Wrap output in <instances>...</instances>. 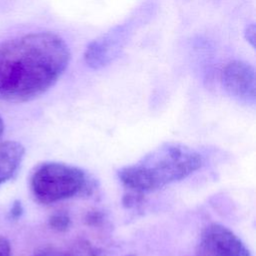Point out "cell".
<instances>
[{
	"label": "cell",
	"mask_w": 256,
	"mask_h": 256,
	"mask_svg": "<svg viewBox=\"0 0 256 256\" xmlns=\"http://www.w3.org/2000/svg\"><path fill=\"white\" fill-rule=\"evenodd\" d=\"M70 61L66 42L47 31L31 32L0 43V100L26 102L48 91Z\"/></svg>",
	"instance_id": "cell-1"
},
{
	"label": "cell",
	"mask_w": 256,
	"mask_h": 256,
	"mask_svg": "<svg viewBox=\"0 0 256 256\" xmlns=\"http://www.w3.org/2000/svg\"><path fill=\"white\" fill-rule=\"evenodd\" d=\"M202 164L203 158L199 152L187 145L169 142L121 168L118 178L132 193L143 194L187 178Z\"/></svg>",
	"instance_id": "cell-2"
},
{
	"label": "cell",
	"mask_w": 256,
	"mask_h": 256,
	"mask_svg": "<svg viewBox=\"0 0 256 256\" xmlns=\"http://www.w3.org/2000/svg\"><path fill=\"white\" fill-rule=\"evenodd\" d=\"M30 189L39 203L52 204L87 193L90 182L86 172L77 166L44 162L33 171Z\"/></svg>",
	"instance_id": "cell-3"
},
{
	"label": "cell",
	"mask_w": 256,
	"mask_h": 256,
	"mask_svg": "<svg viewBox=\"0 0 256 256\" xmlns=\"http://www.w3.org/2000/svg\"><path fill=\"white\" fill-rule=\"evenodd\" d=\"M199 256H252L243 241L229 228L213 223L201 233Z\"/></svg>",
	"instance_id": "cell-4"
},
{
	"label": "cell",
	"mask_w": 256,
	"mask_h": 256,
	"mask_svg": "<svg viewBox=\"0 0 256 256\" xmlns=\"http://www.w3.org/2000/svg\"><path fill=\"white\" fill-rule=\"evenodd\" d=\"M221 82L225 90L233 97L246 101L255 100V71L250 64L234 60L221 72Z\"/></svg>",
	"instance_id": "cell-5"
},
{
	"label": "cell",
	"mask_w": 256,
	"mask_h": 256,
	"mask_svg": "<svg viewBox=\"0 0 256 256\" xmlns=\"http://www.w3.org/2000/svg\"><path fill=\"white\" fill-rule=\"evenodd\" d=\"M25 148L18 141H5L0 144V185L11 179L24 158Z\"/></svg>",
	"instance_id": "cell-6"
},
{
	"label": "cell",
	"mask_w": 256,
	"mask_h": 256,
	"mask_svg": "<svg viewBox=\"0 0 256 256\" xmlns=\"http://www.w3.org/2000/svg\"><path fill=\"white\" fill-rule=\"evenodd\" d=\"M50 225L54 229H65L68 227L69 218L64 214H55L50 218Z\"/></svg>",
	"instance_id": "cell-7"
},
{
	"label": "cell",
	"mask_w": 256,
	"mask_h": 256,
	"mask_svg": "<svg viewBox=\"0 0 256 256\" xmlns=\"http://www.w3.org/2000/svg\"><path fill=\"white\" fill-rule=\"evenodd\" d=\"M33 256H71L70 254L55 248H45L36 252Z\"/></svg>",
	"instance_id": "cell-8"
},
{
	"label": "cell",
	"mask_w": 256,
	"mask_h": 256,
	"mask_svg": "<svg viewBox=\"0 0 256 256\" xmlns=\"http://www.w3.org/2000/svg\"><path fill=\"white\" fill-rule=\"evenodd\" d=\"M256 28H255V25L253 23L249 24L245 31H244V36H245V39L246 41L252 46L254 47V43H255V35H256Z\"/></svg>",
	"instance_id": "cell-9"
},
{
	"label": "cell",
	"mask_w": 256,
	"mask_h": 256,
	"mask_svg": "<svg viewBox=\"0 0 256 256\" xmlns=\"http://www.w3.org/2000/svg\"><path fill=\"white\" fill-rule=\"evenodd\" d=\"M11 245L7 238L0 235V256H11Z\"/></svg>",
	"instance_id": "cell-10"
},
{
	"label": "cell",
	"mask_w": 256,
	"mask_h": 256,
	"mask_svg": "<svg viewBox=\"0 0 256 256\" xmlns=\"http://www.w3.org/2000/svg\"><path fill=\"white\" fill-rule=\"evenodd\" d=\"M3 131H4V122H3L2 118L0 117V138H1L2 134H3Z\"/></svg>",
	"instance_id": "cell-11"
}]
</instances>
